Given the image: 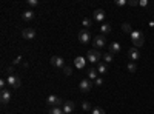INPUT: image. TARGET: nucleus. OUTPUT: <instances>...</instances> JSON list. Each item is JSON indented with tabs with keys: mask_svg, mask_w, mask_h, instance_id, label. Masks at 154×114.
<instances>
[{
	"mask_svg": "<svg viewBox=\"0 0 154 114\" xmlns=\"http://www.w3.org/2000/svg\"><path fill=\"white\" fill-rule=\"evenodd\" d=\"M130 37H131V42H133V45H134L136 48H140V46L145 43V35H143L142 31L133 29L131 34H130Z\"/></svg>",
	"mask_w": 154,
	"mask_h": 114,
	"instance_id": "obj_1",
	"label": "nucleus"
},
{
	"mask_svg": "<svg viewBox=\"0 0 154 114\" xmlns=\"http://www.w3.org/2000/svg\"><path fill=\"white\" fill-rule=\"evenodd\" d=\"M100 59H102V54L99 49H89L88 54H86V60L89 63H93V65H97V63H100Z\"/></svg>",
	"mask_w": 154,
	"mask_h": 114,
	"instance_id": "obj_2",
	"label": "nucleus"
},
{
	"mask_svg": "<svg viewBox=\"0 0 154 114\" xmlns=\"http://www.w3.org/2000/svg\"><path fill=\"white\" fill-rule=\"evenodd\" d=\"M63 102H65V100L60 99L56 94H51V96L46 97V105L48 106H60V105H63Z\"/></svg>",
	"mask_w": 154,
	"mask_h": 114,
	"instance_id": "obj_3",
	"label": "nucleus"
},
{
	"mask_svg": "<svg viewBox=\"0 0 154 114\" xmlns=\"http://www.w3.org/2000/svg\"><path fill=\"white\" fill-rule=\"evenodd\" d=\"M93 45H94V49H102V48H105V46H106V37H105L103 34L96 35L94 39H93Z\"/></svg>",
	"mask_w": 154,
	"mask_h": 114,
	"instance_id": "obj_4",
	"label": "nucleus"
},
{
	"mask_svg": "<svg viewBox=\"0 0 154 114\" xmlns=\"http://www.w3.org/2000/svg\"><path fill=\"white\" fill-rule=\"evenodd\" d=\"M6 83H8V86H12V88H20V85H22V80H20V77H17V75H8L6 77Z\"/></svg>",
	"mask_w": 154,
	"mask_h": 114,
	"instance_id": "obj_5",
	"label": "nucleus"
},
{
	"mask_svg": "<svg viewBox=\"0 0 154 114\" xmlns=\"http://www.w3.org/2000/svg\"><path fill=\"white\" fill-rule=\"evenodd\" d=\"M94 86V82H91L89 79H82L80 83H79V88H80V91L82 93H88V91H91V88Z\"/></svg>",
	"mask_w": 154,
	"mask_h": 114,
	"instance_id": "obj_6",
	"label": "nucleus"
},
{
	"mask_svg": "<svg viewBox=\"0 0 154 114\" xmlns=\"http://www.w3.org/2000/svg\"><path fill=\"white\" fill-rule=\"evenodd\" d=\"M51 65H53V66H56V68H65L66 65H65V60H63V57H60V56H53V57H51Z\"/></svg>",
	"mask_w": 154,
	"mask_h": 114,
	"instance_id": "obj_7",
	"label": "nucleus"
},
{
	"mask_svg": "<svg viewBox=\"0 0 154 114\" xmlns=\"http://www.w3.org/2000/svg\"><path fill=\"white\" fill-rule=\"evenodd\" d=\"M89 40H91V32H89L88 29H82L79 32V42L83 43V45H86Z\"/></svg>",
	"mask_w": 154,
	"mask_h": 114,
	"instance_id": "obj_8",
	"label": "nucleus"
},
{
	"mask_svg": "<svg viewBox=\"0 0 154 114\" xmlns=\"http://www.w3.org/2000/svg\"><path fill=\"white\" fill-rule=\"evenodd\" d=\"M128 57H130L131 62H137L140 59V51L137 48H131V49H128Z\"/></svg>",
	"mask_w": 154,
	"mask_h": 114,
	"instance_id": "obj_9",
	"label": "nucleus"
},
{
	"mask_svg": "<svg viewBox=\"0 0 154 114\" xmlns=\"http://www.w3.org/2000/svg\"><path fill=\"white\" fill-rule=\"evenodd\" d=\"M93 19H94V22L103 23V20H105V11L103 9H96L94 14H93Z\"/></svg>",
	"mask_w": 154,
	"mask_h": 114,
	"instance_id": "obj_10",
	"label": "nucleus"
},
{
	"mask_svg": "<svg viewBox=\"0 0 154 114\" xmlns=\"http://www.w3.org/2000/svg\"><path fill=\"white\" fill-rule=\"evenodd\" d=\"M62 109H63V112H65V114H72V111H74V102H71V100H65L63 105H62Z\"/></svg>",
	"mask_w": 154,
	"mask_h": 114,
	"instance_id": "obj_11",
	"label": "nucleus"
},
{
	"mask_svg": "<svg viewBox=\"0 0 154 114\" xmlns=\"http://www.w3.org/2000/svg\"><path fill=\"white\" fill-rule=\"evenodd\" d=\"M22 37H23V39H26V40H31V39L35 37V31L32 28H25L22 31Z\"/></svg>",
	"mask_w": 154,
	"mask_h": 114,
	"instance_id": "obj_12",
	"label": "nucleus"
},
{
	"mask_svg": "<svg viewBox=\"0 0 154 114\" xmlns=\"http://www.w3.org/2000/svg\"><path fill=\"white\" fill-rule=\"evenodd\" d=\"M9 100H11L9 90H2V93H0V102H2L3 105H6V103H9Z\"/></svg>",
	"mask_w": 154,
	"mask_h": 114,
	"instance_id": "obj_13",
	"label": "nucleus"
},
{
	"mask_svg": "<svg viewBox=\"0 0 154 114\" xmlns=\"http://www.w3.org/2000/svg\"><path fill=\"white\" fill-rule=\"evenodd\" d=\"M34 17H35V14H34L32 9H26V11L22 12V19H23L25 22H32Z\"/></svg>",
	"mask_w": 154,
	"mask_h": 114,
	"instance_id": "obj_14",
	"label": "nucleus"
},
{
	"mask_svg": "<svg viewBox=\"0 0 154 114\" xmlns=\"http://www.w3.org/2000/svg\"><path fill=\"white\" fill-rule=\"evenodd\" d=\"M86 59L85 57H82V56H79V57H75L74 59V66L75 68H79V69H83L85 68V65H86Z\"/></svg>",
	"mask_w": 154,
	"mask_h": 114,
	"instance_id": "obj_15",
	"label": "nucleus"
},
{
	"mask_svg": "<svg viewBox=\"0 0 154 114\" xmlns=\"http://www.w3.org/2000/svg\"><path fill=\"white\" fill-rule=\"evenodd\" d=\"M108 53H111V54H117V53H120V43H119V42H112V43H109V46H108Z\"/></svg>",
	"mask_w": 154,
	"mask_h": 114,
	"instance_id": "obj_16",
	"label": "nucleus"
},
{
	"mask_svg": "<svg viewBox=\"0 0 154 114\" xmlns=\"http://www.w3.org/2000/svg\"><path fill=\"white\" fill-rule=\"evenodd\" d=\"M96 69H97V72L99 74H108V66H106V63H103V62H100V63H97L96 65Z\"/></svg>",
	"mask_w": 154,
	"mask_h": 114,
	"instance_id": "obj_17",
	"label": "nucleus"
},
{
	"mask_svg": "<svg viewBox=\"0 0 154 114\" xmlns=\"http://www.w3.org/2000/svg\"><path fill=\"white\" fill-rule=\"evenodd\" d=\"M97 77H99V72H97V69H96V68L88 69V79H89V80H91V82H94Z\"/></svg>",
	"mask_w": 154,
	"mask_h": 114,
	"instance_id": "obj_18",
	"label": "nucleus"
},
{
	"mask_svg": "<svg viewBox=\"0 0 154 114\" xmlns=\"http://www.w3.org/2000/svg\"><path fill=\"white\" fill-rule=\"evenodd\" d=\"M100 31H102V34H103V35L109 34L111 32V25L109 23H102L100 25Z\"/></svg>",
	"mask_w": 154,
	"mask_h": 114,
	"instance_id": "obj_19",
	"label": "nucleus"
},
{
	"mask_svg": "<svg viewBox=\"0 0 154 114\" xmlns=\"http://www.w3.org/2000/svg\"><path fill=\"white\" fill-rule=\"evenodd\" d=\"M48 114H65V112H63V109L60 106H51L48 109Z\"/></svg>",
	"mask_w": 154,
	"mask_h": 114,
	"instance_id": "obj_20",
	"label": "nucleus"
},
{
	"mask_svg": "<svg viewBox=\"0 0 154 114\" xmlns=\"http://www.w3.org/2000/svg\"><path fill=\"white\" fill-rule=\"evenodd\" d=\"M82 25H83V28H85V29H88V28H91V25H93V22L89 20V19H86V17H85V19L82 20Z\"/></svg>",
	"mask_w": 154,
	"mask_h": 114,
	"instance_id": "obj_21",
	"label": "nucleus"
},
{
	"mask_svg": "<svg viewBox=\"0 0 154 114\" xmlns=\"http://www.w3.org/2000/svg\"><path fill=\"white\" fill-rule=\"evenodd\" d=\"M136 69H137V66H136V63H134V62H130V63H128V71H130L131 74H134Z\"/></svg>",
	"mask_w": 154,
	"mask_h": 114,
	"instance_id": "obj_22",
	"label": "nucleus"
},
{
	"mask_svg": "<svg viewBox=\"0 0 154 114\" xmlns=\"http://www.w3.org/2000/svg\"><path fill=\"white\" fill-rule=\"evenodd\" d=\"M103 62L111 63V62H112V54H111V53H105V54H103Z\"/></svg>",
	"mask_w": 154,
	"mask_h": 114,
	"instance_id": "obj_23",
	"label": "nucleus"
},
{
	"mask_svg": "<svg viewBox=\"0 0 154 114\" xmlns=\"http://www.w3.org/2000/svg\"><path fill=\"white\" fill-rule=\"evenodd\" d=\"M91 114H105V111L102 109L100 106H94V108L91 109Z\"/></svg>",
	"mask_w": 154,
	"mask_h": 114,
	"instance_id": "obj_24",
	"label": "nucleus"
},
{
	"mask_svg": "<svg viewBox=\"0 0 154 114\" xmlns=\"http://www.w3.org/2000/svg\"><path fill=\"white\" fill-rule=\"evenodd\" d=\"M122 29H123L125 32H130V34H131V31H133V29H131V25H130V23H123V25H122Z\"/></svg>",
	"mask_w": 154,
	"mask_h": 114,
	"instance_id": "obj_25",
	"label": "nucleus"
},
{
	"mask_svg": "<svg viewBox=\"0 0 154 114\" xmlns=\"http://www.w3.org/2000/svg\"><path fill=\"white\" fill-rule=\"evenodd\" d=\"M63 72H65V75H71V74H72V68L66 65L65 68H63Z\"/></svg>",
	"mask_w": 154,
	"mask_h": 114,
	"instance_id": "obj_26",
	"label": "nucleus"
},
{
	"mask_svg": "<svg viewBox=\"0 0 154 114\" xmlns=\"http://www.w3.org/2000/svg\"><path fill=\"white\" fill-rule=\"evenodd\" d=\"M102 85H103V79H102V77H97V79L94 80V86H102Z\"/></svg>",
	"mask_w": 154,
	"mask_h": 114,
	"instance_id": "obj_27",
	"label": "nucleus"
},
{
	"mask_svg": "<svg viewBox=\"0 0 154 114\" xmlns=\"http://www.w3.org/2000/svg\"><path fill=\"white\" fill-rule=\"evenodd\" d=\"M82 109L83 111H89V109H91V105H89L88 102H82Z\"/></svg>",
	"mask_w": 154,
	"mask_h": 114,
	"instance_id": "obj_28",
	"label": "nucleus"
},
{
	"mask_svg": "<svg viewBox=\"0 0 154 114\" xmlns=\"http://www.w3.org/2000/svg\"><path fill=\"white\" fill-rule=\"evenodd\" d=\"M116 5H117V6H125V5H128V2H125V0H117Z\"/></svg>",
	"mask_w": 154,
	"mask_h": 114,
	"instance_id": "obj_29",
	"label": "nucleus"
},
{
	"mask_svg": "<svg viewBox=\"0 0 154 114\" xmlns=\"http://www.w3.org/2000/svg\"><path fill=\"white\" fill-rule=\"evenodd\" d=\"M139 5H140V6H143V8H146L149 3H148V0H140V2H139Z\"/></svg>",
	"mask_w": 154,
	"mask_h": 114,
	"instance_id": "obj_30",
	"label": "nucleus"
},
{
	"mask_svg": "<svg viewBox=\"0 0 154 114\" xmlns=\"http://www.w3.org/2000/svg\"><path fill=\"white\" fill-rule=\"evenodd\" d=\"M5 85H8V83H6L5 79H2V80H0V88H2V90H6V86H5Z\"/></svg>",
	"mask_w": 154,
	"mask_h": 114,
	"instance_id": "obj_31",
	"label": "nucleus"
},
{
	"mask_svg": "<svg viewBox=\"0 0 154 114\" xmlns=\"http://www.w3.org/2000/svg\"><path fill=\"white\" fill-rule=\"evenodd\" d=\"M128 5H130V6H137L139 2H137V0H130V2H128Z\"/></svg>",
	"mask_w": 154,
	"mask_h": 114,
	"instance_id": "obj_32",
	"label": "nucleus"
},
{
	"mask_svg": "<svg viewBox=\"0 0 154 114\" xmlns=\"http://www.w3.org/2000/svg\"><path fill=\"white\" fill-rule=\"evenodd\" d=\"M28 5H29V6H37V5H38V2H37V0H29Z\"/></svg>",
	"mask_w": 154,
	"mask_h": 114,
	"instance_id": "obj_33",
	"label": "nucleus"
},
{
	"mask_svg": "<svg viewBox=\"0 0 154 114\" xmlns=\"http://www.w3.org/2000/svg\"><path fill=\"white\" fill-rule=\"evenodd\" d=\"M6 72H8L9 75H12V72H14V66H8V68H6Z\"/></svg>",
	"mask_w": 154,
	"mask_h": 114,
	"instance_id": "obj_34",
	"label": "nucleus"
},
{
	"mask_svg": "<svg viewBox=\"0 0 154 114\" xmlns=\"http://www.w3.org/2000/svg\"><path fill=\"white\" fill-rule=\"evenodd\" d=\"M20 62H22V57L19 56V57H16V59H14V62H12V63H14V65H17V63H20Z\"/></svg>",
	"mask_w": 154,
	"mask_h": 114,
	"instance_id": "obj_35",
	"label": "nucleus"
}]
</instances>
